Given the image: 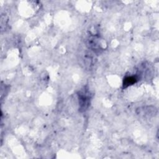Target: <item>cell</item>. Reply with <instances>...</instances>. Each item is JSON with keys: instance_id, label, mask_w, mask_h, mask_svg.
Wrapping results in <instances>:
<instances>
[{"instance_id": "cell-1", "label": "cell", "mask_w": 159, "mask_h": 159, "mask_svg": "<svg viewBox=\"0 0 159 159\" xmlns=\"http://www.w3.org/2000/svg\"><path fill=\"white\" fill-rule=\"evenodd\" d=\"M78 99L80 109L85 111L89 106L90 99L89 93H88L86 89H84L80 93V94H78Z\"/></svg>"}, {"instance_id": "cell-2", "label": "cell", "mask_w": 159, "mask_h": 159, "mask_svg": "<svg viewBox=\"0 0 159 159\" xmlns=\"http://www.w3.org/2000/svg\"><path fill=\"white\" fill-rule=\"evenodd\" d=\"M137 78L134 76H130L128 77H126L125 79H124V83L123 85L124 87H126L129 85H131L134 83H135L137 81Z\"/></svg>"}]
</instances>
